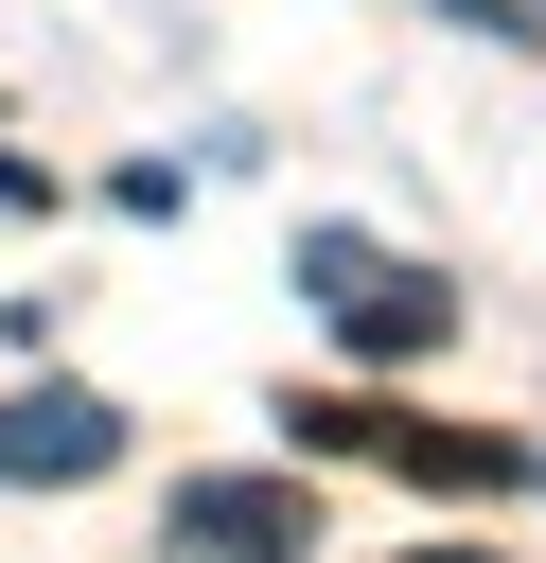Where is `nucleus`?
I'll return each mask as SVG.
<instances>
[{"label": "nucleus", "instance_id": "obj_2", "mask_svg": "<svg viewBox=\"0 0 546 563\" xmlns=\"http://www.w3.org/2000/svg\"><path fill=\"white\" fill-rule=\"evenodd\" d=\"M299 299H317V317H352V352H440V334H458V282L387 264L370 229H299Z\"/></svg>", "mask_w": 546, "mask_h": 563}, {"label": "nucleus", "instance_id": "obj_3", "mask_svg": "<svg viewBox=\"0 0 546 563\" xmlns=\"http://www.w3.org/2000/svg\"><path fill=\"white\" fill-rule=\"evenodd\" d=\"M159 563H317V493L299 475H176Z\"/></svg>", "mask_w": 546, "mask_h": 563}, {"label": "nucleus", "instance_id": "obj_4", "mask_svg": "<svg viewBox=\"0 0 546 563\" xmlns=\"http://www.w3.org/2000/svg\"><path fill=\"white\" fill-rule=\"evenodd\" d=\"M123 457V405H88V387H35V405H0V475H106Z\"/></svg>", "mask_w": 546, "mask_h": 563}, {"label": "nucleus", "instance_id": "obj_5", "mask_svg": "<svg viewBox=\"0 0 546 563\" xmlns=\"http://www.w3.org/2000/svg\"><path fill=\"white\" fill-rule=\"evenodd\" d=\"M440 18H476V35H528V0H440Z\"/></svg>", "mask_w": 546, "mask_h": 563}, {"label": "nucleus", "instance_id": "obj_1", "mask_svg": "<svg viewBox=\"0 0 546 563\" xmlns=\"http://www.w3.org/2000/svg\"><path fill=\"white\" fill-rule=\"evenodd\" d=\"M299 422V457H387V475H423V493H528V440H493V422H405V405H282Z\"/></svg>", "mask_w": 546, "mask_h": 563}]
</instances>
